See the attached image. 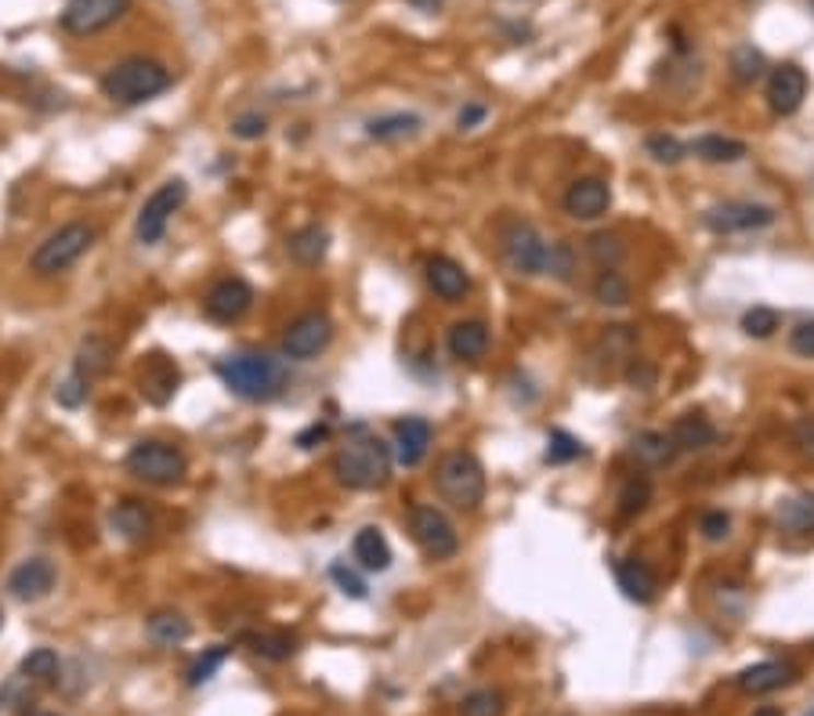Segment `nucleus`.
Returning <instances> with one entry per match:
<instances>
[{"instance_id": "nucleus-48", "label": "nucleus", "mask_w": 814, "mask_h": 716, "mask_svg": "<svg viewBox=\"0 0 814 716\" xmlns=\"http://www.w3.org/2000/svg\"><path fill=\"white\" fill-rule=\"evenodd\" d=\"M265 131H268V124H265V116H257V113H246L232 124V134L243 138V142H257V138H265Z\"/></svg>"}, {"instance_id": "nucleus-14", "label": "nucleus", "mask_w": 814, "mask_h": 716, "mask_svg": "<svg viewBox=\"0 0 814 716\" xmlns=\"http://www.w3.org/2000/svg\"><path fill=\"white\" fill-rule=\"evenodd\" d=\"M251 304H254V290L240 275L221 279V283L210 286V293L203 297V308L214 322H240L243 315L251 312Z\"/></svg>"}, {"instance_id": "nucleus-9", "label": "nucleus", "mask_w": 814, "mask_h": 716, "mask_svg": "<svg viewBox=\"0 0 814 716\" xmlns=\"http://www.w3.org/2000/svg\"><path fill=\"white\" fill-rule=\"evenodd\" d=\"M409 536L431 561H450L460 550L453 521L439 507H423V503L409 510Z\"/></svg>"}, {"instance_id": "nucleus-49", "label": "nucleus", "mask_w": 814, "mask_h": 716, "mask_svg": "<svg viewBox=\"0 0 814 716\" xmlns=\"http://www.w3.org/2000/svg\"><path fill=\"white\" fill-rule=\"evenodd\" d=\"M793 442H796V449L814 463V416H800L796 420V424H793Z\"/></svg>"}, {"instance_id": "nucleus-1", "label": "nucleus", "mask_w": 814, "mask_h": 716, "mask_svg": "<svg viewBox=\"0 0 814 716\" xmlns=\"http://www.w3.org/2000/svg\"><path fill=\"white\" fill-rule=\"evenodd\" d=\"M392 445L381 442L376 434L365 427H356L340 442V449L334 453V474L345 489L356 492H373L384 489L387 478H392Z\"/></svg>"}, {"instance_id": "nucleus-52", "label": "nucleus", "mask_w": 814, "mask_h": 716, "mask_svg": "<svg viewBox=\"0 0 814 716\" xmlns=\"http://www.w3.org/2000/svg\"><path fill=\"white\" fill-rule=\"evenodd\" d=\"M478 120H486V109H481V105H467V109H460V116H456L460 127H475Z\"/></svg>"}, {"instance_id": "nucleus-33", "label": "nucleus", "mask_w": 814, "mask_h": 716, "mask_svg": "<svg viewBox=\"0 0 814 716\" xmlns=\"http://www.w3.org/2000/svg\"><path fill=\"white\" fill-rule=\"evenodd\" d=\"M22 680H33V684H51L58 677V655L51 648H33L19 666Z\"/></svg>"}, {"instance_id": "nucleus-15", "label": "nucleus", "mask_w": 814, "mask_h": 716, "mask_svg": "<svg viewBox=\"0 0 814 716\" xmlns=\"http://www.w3.org/2000/svg\"><path fill=\"white\" fill-rule=\"evenodd\" d=\"M55 583H58V572H55V565L47 557H30V561H22V565L8 575V590H11V597L15 601H44L47 594L55 590Z\"/></svg>"}, {"instance_id": "nucleus-24", "label": "nucleus", "mask_w": 814, "mask_h": 716, "mask_svg": "<svg viewBox=\"0 0 814 716\" xmlns=\"http://www.w3.org/2000/svg\"><path fill=\"white\" fill-rule=\"evenodd\" d=\"M109 521H113L116 532L127 539V543H146V539L152 536V514H149V507L141 500L116 503Z\"/></svg>"}, {"instance_id": "nucleus-5", "label": "nucleus", "mask_w": 814, "mask_h": 716, "mask_svg": "<svg viewBox=\"0 0 814 716\" xmlns=\"http://www.w3.org/2000/svg\"><path fill=\"white\" fill-rule=\"evenodd\" d=\"M127 474H135L138 481H146V485H178L188 471V460L178 445L171 442H156V438H146L131 445V453H127Z\"/></svg>"}, {"instance_id": "nucleus-55", "label": "nucleus", "mask_w": 814, "mask_h": 716, "mask_svg": "<svg viewBox=\"0 0 814 716\" xmlns=\"http://www.w3.org/2000/svg\"><path fill=\"white\" fill-rule=\"evenodd\" d=\"M33 716H58V713H33Z\"/></svg>"}, {"instance_id": "nucleus-36", "label": "nucleus", "mask_w": 814, "mask_h": 716, "mask_svg": "<svg viewBox=\"0 0 814 716\" xmlns=\"http://www.w3.org/2000/svg\"><path fill=\"white\" fill-rule=\"evenodd\" d=\"M225 659H229V648L225 644H218V648H207L199 659L188 666V673H185V684L188 688H199V684H207L210 677L218 673L221 666H225Z\"/></svg>"}, {"instance_id": "nucleus-41", "label": "nucleus", "mask_w": 814, "mask_h": 716, "mask_svg": "<svg viewBox=\"0 0 814 716\" xmlns=\"http://www.w3.org/2000/svg\"><path fill=\"white\" fill-rule=\"evenodd\" d=\"M778 326H782V315H778L775 308H764V304H757V308H749L746 315H742V330L757 340H768Z\"/></svg>"}, {"instance_id": "nucleus-34", "label": "nucleus", "mask_w": 814, "mask_h": 716, "mask_svg": "<svg viewBox=\"0 0 814 716\" xmlns=\"http://www.w3.org/2000/svg\"><path fill=\"white\" fill-rule=\"evenodd\" d=\"M594 297L601 304H608V308H623V304L630 301V283L616 272V268H605V272L594 279Z\"/></svg>"}, {"instance_id": "nucleus-32", "label": "nucleus", "mask_w": 814, "mask_h": 716, "mask_svg": "<svg viewBox=\"0 0 814 716\" xmlns=\"http://www.w3.org/2000/svg\"><path fill=\"white\" fill-rule=\"evenodd\" d=\"M691 152L706 163H739L746 156V142H735V138H724V134H702L691 142Z\"/></svg>"}, {"instance_id": "nucleus-26", "label": "nucleus", "mask_w": 814, "mask_h": 716, "mask_svg": "<svg viewBox=\"0 0 814 716\" xmlns=\"http://www.w3.org/2000/svg\"><path fill=\"white\" fill-rule=\"evenodd\" d=\"M351 550H356V561L365 572H387V568H392V547H387L381 528H373V525L359 528Z\"/></svg>"}, {"instance_id": "nucleus-17", "label": "nucleus", "mask_w": 814, "mask_h": 716, "mask_svg": "<svg viewBox=\"0 0 814 716\" xmlns=\"http://www.w3.org/2000/svg\"><path fill=\"white\" fill-rule=\"evenodd\" d=\"M561 207H565V214L575 218V221H597L601 214H608L612 189L601 178H580V181L569 185Z\"/></svg>"}, {"instance_id": "nucleus-45", "label": "nucleus", "mask_w": 814, "mask_h": 716, "mask_svg": "<svg viewBox=\"0 0 814 716\" xmlns=\"http://www.w3.org/2000/svg\"><path fill=\"white\" fill-rule=\"evenodd\" d=\"M644 145H648V152H652V160L666 163V167H674V163H681L684 156H688V145H681L674 134H652Z\"/></svg>"}, {"instance_id": "nucleus-20", "label": "nucleus", "mask_w": 814, "mask_h": 716, "mask_svg": "<svg viewBox=\"0 0 814 716\" xmlns=\"http://www.w3.org/2000/svg\"><path fill=\"white\" fill-rule=\"evenodd\" d=\"M445 344H450V355L453 359H460V362H478L489 351V326L478 322V319L453 322L450 326V337H445Z\"/></svg>"}, {"instance_id": "nucleus-27", "label": "nucleus", "mask_w": 814, "mask_h": 716, "mask_svg": "<svg viewBox=\"0 0 814 716\" xmlns=\"http://www.w3.org/2000/svg\"><path fill=\"white\" fill-rule=\"evenodd\" d=\"M775 521L789 536H814V496H789L778 503Z\"/></svg>"}, {"instance_id": "nucleus-25", "label": "nucleus", "mask_w": 814, "mask_h": 716, "mask_svg": "<svg viewBox=\"0 0 814 716\" xmlns=\"http://www.w3.org/2000/svg\"><path fill=\"white\" fill-rule=\"evenodd\" d=\"M73 369H77L84 380H98V377H105V373L113 369V344H109V340H105L102 333L84 337V340H80V348H77Z\"/></svg>"}, {"instance_id": "nucleus-22", "label": "nucleus", "mask_w": 814, "mask_h": 716, "mask_svg": "<svg viewBox=\"0 0 814 716\" xmlns=\"http://www.w3.org/2000/svg\"><path fill=\"white\" fill-rule=\"evenodd\" d=\"M670 442H674L677 453H699L710 449L717 442V427L706 420L702 413H684L674 427H670Z\"/></svg>"}, {"instance_id": "nucleus-10", "label": "nucleus", "mask_w": 814, "mask_h": 716, "mask_svg": "<svg viewBox=\"0 0 814 716\" xmlns=\"http://www.w3.org/2000/svg\"><path fill=\"white\" fill-rule=\"evenodd\" d=\"M329 340H334V322H329V315L326 312H304L287 326V333H282V355L309 362L318 355V351L329 348Z\"/></svg>"}, {"instance_id": "nucleus-43", "label": "nucleus", "mask_w": 814, "mask_h": 716, "mask_svg": "<svg viewBox=\"0 0 814 716\" xmlns=\"http://www.w3.org/2000/svg\"><path fill=\"white\" fill-rule=\"evenodd\" d=\"M547 275H554L558 283H572L575 275V250L565 239L550 243V261H547Z\"/></svg>"}, {"instance_id": "nucleus-13", "label": "nucleus", "mask_w": 814, "mask_h": 716, "mask_svg": "<svg viewBox=\"0 0 814 716\" xmlns=\"http://www.w3.org/2000/svg\"><path fill=\"white\" fill-rule=\"evenodd\" d=\"M702 225L717 232V236H731V232H757V228H768L775 225V210L771 207H760V203H721V207H710L702 214Z\"/></svg>"}, {"instance_id": "nucleus-7", "label": "nucleus", "mask_w": 814, "mask_h": 716, "mask_svg": "<svg viewBox=\"0 0 814 716\" xmlns=\"http://www.w3.org/2000/svg\"><path fill=\"white\" fill-rule=\"evenodd\" d=\"M185 199H188V185L182 178L163 181L160 189L152 192L146 203H141V210H138V221H135L138 243H146V246L160 243L163 232H167V225H171V218L185 207Z\"/></svg>"}, {"instance_id": "nucleus-6", "label": "nucleus", "mask_w": 814, "mask_h": 716, "mask_svg": "<svg viewBox=\"0 0 814 716\" xmlns=\"http://www.w3.org/2000/svg\"><path fill=\"white\" fill-rule=\"evenodd\" d=\"M94 246V228L84 221H69L58 232H51L30 257V268L37 275H62L66 268H73L80 257Z\"/></svg>"}, {"instance_id": "nucleus-51", "label": "nucleus", "mask_w": 814, "mask_h": 716, "mask_svg": "<svg viewBox=\"0 0 814 716\" xmlns=\"http://www.w3.org/2000/svg\"><path fill=\"white\" fill-rule=\"evenodd\" d=\"M326 438H329V427L326 424H312L309 431L298 434V449H315V445L326 442Z\"/></svg>"}, {"instance_id": "nucleus-56", "label": "nucleus", "mask_w": 814, "mask_h": 716, "mask_svg": "<svg viewBox=\"0 0 814 716\" xmlns=\"http://www.w3.org/2000/svg\"><path fill=\"white\" fill-rule=\"evenodd\" d=\"M811 716H814V713H811Z\"/></svg>"}, {"instance_id": "nucleus-29", "label": "nucleus", "mask_w": 814, "mask_h": 716, "mask_svg": "<svg viewBox=\"0 0 814 716\" xmlns=\"http://www.w3.org/2000/svg\"><path fill=\"white\" fill-rule=\"evenodd\" d=\"M630 456L641 467H666L677 456V449H674V442H670V434L644 431V434H637V438L630 442Z\"/></svg>"}, {"instance_id": "nucleus-53", "label": "nucleus", "mask_w": 814, "mask_h": 716, "mask_svg": "<svg viewBox=\"0 0 814 716\" xmlns=\"http://www.w3.org/2000/svg\"><path fill=\"white\" fill-rule=\"evenodd\" d=\"M412 4H420L423 11H439V8H442V0H412Z\"/></svg>"}, {"instance_id": "nucleus-42", "label": "nucleus", "mask_w": 814, "mask_h": 716, "mask_svg": "<svg viewBox=\"0 0 814 716\" xmlns=\"http://www.w3.org/2000/svg\"><path fill=\"white\" fill-rule=\"evenodd\" d=\"M254 652L261 655V659L287 662L290 655L298 652V644H293L290 633H261V637H254Z\"/></svg>"}, {"instance_id": "nucleus-37", "label": "nucleus", "mask_w": 814, "mask_h": 716, "mask_svg": "<svg viewBox=\"0 0 814 716\" xmlns=\"http://www.w3.org/2000/svg\"><path fill=\"white\" fill-rule=\"evenodd\" d=\"M586 250L601 268H616L623 257H627V246H623L619 236H612V232H597V236H590Z\"/></svg>"}, {"instance_id": "nucleus-16", "label": "nucleus", "mask_w": 814, "mask_h": 716, "mask_svg": "<svg viewBox=\"0 0 814 716\" xmlns=\"http://www.w3.org/2000/svg\"><path fill=\"white\" fill-rule=\"evenodd\" d=\"M431 449V424L423 416H403L392 427V460L398 467H417Z\"/></svg>"}, {"instance_id": "nucleus-50", "label": "nucleus", "mask_w": 814, "mask_h": 716, "mask_svg": "<svg viewBox=\"0 0 814 716\" xmlns=\"http://www.w3.org/2000/svg\"><path fill=\"white\" fill-rule=\"evenodd\" d=\"M789 348L796 351V355L814 359V322H800L793 333H789Z\"/></svg>"}, {"instance_id": "nucleus-40", "label": "nucleus", "mask_w": 814, "mask_h": 716, "mask_svg": "<svg viewBox=\"0 0 814 716\" xmlns=\"http://www.w3.org/2000/svg\"><path fill=\"white\" fill-rule=\"evenodd\" d=\"M580 456H583V442L580 438H572L569 431H550L543 460H547V463H569V460H580Z\"/></svg>"}, {"instance_id": "nucleus-28", "label": "nucleus", "mask_w": 814, "mask_h": 716, "mask_svg": "<svg viewBox=\"0 0 814 716\" xmlns=\"http://www.w3.org/2000/svg\"><path fill=\"white\" fill-rule=\"evenodd\" d=\"M326 250H329V232L318 228V225H309V228L293 232V236L287 239V254L298 265H304V268H315L326 257Z\"/></svg>"}, {"instance_id": "nucleus-31", "label": "nucleus", "mask_w": 814, "mask_h": 716, "mask_svg": "<svg viewBox=\"0 0 814 716\" xmlns=\"http://www.w3.org/2000/svg\"><path fill=\"white\" fill-rule=\"evenodd\" d=\"M146 633H149L152 644H160V648H178V644L188 641L193 626H188V619L178 612H156L146 622Z\"/></svg>"}, {"instance_id": "nucleus-18", "label": "nucleus", "mask_w": 814, "mask_h": 716, "mask_svg": "<svg viewBox=\"0 0 814 716\" xmlns=\"http://www.w3.org/2000/svg\"><path fill=\"white\" fill-rule=\"evenodd\" d=\"M807 98V73L800 66H778L768 77V105L778 116H793Z\"/></svg>"}, {"instance_id": "nucleus-11", "label": "nucleus", "mask_w": 814, "mask_h": 716, "mask_svg": "<svg viewBox=\"0 0 814 716\" xmlns=\"http://www.w3.org/2000/svg\"><path fill=\"white\" fill-rule=\"evenodd\" d=\"M131 8V0H69L62 11V30L77 37H91L98 30H109Z\"/></svg>"}, {"instance_id": "nucleus-2", "label": "nucleus", "mask_w": 814, "mask_h": 716, "mask_svg": "<svg viewBox=\"0 0 814 716\" xmlns=\"http://www.w3.org/2000/svg\"><path fill=\"white\" fill-rule=\"evenodd\" d=\"M214 373L232 395L246 398V402H268V398L282 395V387H287V366L271 355H257V351L221 359Z\"/></svg>"}, {"instance_id": "nucleus-38", "label": "nucleus", "mask_w": 814, "mask_h": 716, "mask_svg": "<svg viewBox=\"0 0 814 716\" xmlns=\"http://www.w3.org/2000/svg\"><path fill=\"white\" fill-rule=\"evenodd\" d=\"M764 55L757 48H749V44H742V48L731 51V73H735L739 84H753L760 73H764Z\"/></svg>"}, {"instance_id": "nucleus-3", "label": "nucleus", "mask_w": 814, "mask_h": 716, "mask_svg": "<svg viewBox=\"0 0 814 716\" xmlns=\"http://www.w3.org/2000/svg\"><path fill=\"white\" fill-rule=\"evenodd\" d=\"M171 87V69L152 58H124L102 77V95L116 105H141Z\"/></svg>"}, {"instance_id": "nucleus-12", "label": "nucleus", "mask_w": 814, "mask_h": 716, "mask_svg": "<svg viewBox=\"0 0 814 716\" xmlns=\"http://www.w3.org/2000/svg\"><path fill=\"white\" fill-rule=\"evenodd\" d=\"M178 387H182L178 362H174L171 355H163V351L146 355V362L138 366V391L149 406L163 409L174 395H178Z\"/></svg>"}, {"instance_id": "nucleus-23", "label": "nucleus", "mask_w": 814, "mask_h": 716, "mask_svg": "<svg viewBox=\"0 0 814 716\" xmlns=\"http://www.w3.org/2000/svg\"><path fill=\"white\" fill-rule=\"evenodd\" d=\"M616 583H619V590L637 605H652L655 601L659 583H655V575H652V568L644 565V561H633V557L630 561H616Z\"/></svg>"}, {"instance_id": "nucleus-19", "label": "nucleus", "mask_w": 814, "mask_h": 716, "mask_svg": "<svg viewBox=\"0 0 814 716\" xmlns=\"http://www.w3.org/2000/svg\"><path fill=\"white\" fill-rule=\"evenodd\" d=\"M423 275H428V286L439 293L445 304L464 301L470 290V275L464 272V265L453 261V257H431V261L423 265Z\"/></svg>"}, {"instance_id": "nucleus-39", "label": "nucleus", "mask_w": 814, "mask_h": 716, "mask_svg": "<svg viewBox=\"0 0 814 716\" xmlns=\"http://www.w3.org/2000/svg\"><path fill=\"white\" fill-rule=\"evenodd\" d=\"M648 500H652V481L633 474L619 492V514L623 518H633V514H641L648 507Z\"/></svg>"}, {"instance_id": "nucleus-4", "label": "nucleus", "mask_w": 814, "mask_h": 716, "mask_svg": "<svg viewBox=\"0 0 814 716\" xmlns=\"http://www.w3.org/2000/svg\"><path fill=\"white\" fill-rule=\"evenodd\" d=\"M434 485H439V496L450 503L453 510H475L481 500H486V471L470 453L456 449L445 453L439 471H434Z\"/></svg>"}, {"instance_id": "nucleus-46", "label": "nucleus", "mask_w": 814, "mask_h": 716, "mask_svg": "<svg viewBox=\"0 0 814 716\" xmlns=\"http://www.w3.org/2000/svg\"><path fill=\"white\" fill-rule=\"evenodd\" d=\"M329 579H334V583L340 586V594L356 597V601H362V597H365V583H362L359 575L345 565V561H337V565H329Z\"/></svg>"}, {"instance_id": "nucleus-47", "label": "nucleus", "mask_w": 814, "mask_h": 716, "mask_svg": "<svg viewBox=\"0 0 814 716\" xmlns=\"http://www.w3.org/2000/svg\"><path fill=\"white\" fill-rule=\"evenodd\" d=\"M728 528H731V518L724 510L702 514V521H699V532H702L706 543H721V539H728Z\"/></svg>"}, {"instance_id": "nucleus-21", "label": "nucleus", "mask_w": 814, "mask_h": 716, "mask_svg": "<svg viewBox=\"0 0 814 716\" xmlns=\"http://www.w3.org/2000/svg\"><path fill=\"white\" fill-rule=\"evenodd\" d=\"M796 669L789 662H757V666H746L739 673V688L746 691V695H768V691H778L786 684H793Z\"/></svg>"}, {"instance_id": "nucleus-8", "label": "nucleus", "mask_w": 814, "mask_h": 716, "mask_svg": "<svg viewBox=\"0 0 814 716\" xmlns=\"http://www.w3.org/2000/svg\"><path fill=\"white\" fill-rule=\"evenodd\" d=\"M503 261L514 268L518 275H547L550 261V243L539 236L528 221H511L503 228Z\"/></svg>"}, {"instance_id": "nucleus-35", "label": "nucleus", "mask_w": 814, "mask_h": 716, "mask_svg": "<svg viewBox=\"0 0 814 716\" xmlns=\"http://www.w3.org/2000/svg\"><path fill=\"white\" fill-rule=\"evenodd\" d=\"M503 713H507V702L500 691H492V688L470 691V695L460 702V716H503Z\"/></svg>"}, {"instance_id": "nucleus-54", "label": "nucleus", "mask_w": 814, "mask_h": 716, "mask_svg": "<svg viewBox=\"0 0 814 716\" xmlns=\"http://www.w3.org/2000/svg\"><path fill=\"white\" fill-rule=\"evenodd\" d=\"M753 716H782V709H778V706H760Z\"/></svg>"}, {"instance_id": "nucleus-30", "label": "nucleus", "mask_w": 814, "mask_h": 716, "mask_svg": "<svg viewBox=\"0 0 814 716\" xmlns=\"http://www.w3.org/2000/svg\"><path fill=\"white\" fill-rule=\"evenodd\" d=\"M423 127L420 116L412 113H392V116H376V120L365 124V134L373 142H403V138H412Z\"/></svg>"}, {"instance_id": "nucleus-44", "label": "nucleus", "mask_w": 814, "mask_h": 716, "mask_svg": "<svg viewBox=\"0 0 814 716\" xmlns=\"http://www.w3.org/2000/svg\"><path fill=\"white\" fill-rule=\"evenodd\" d=\"M88 395H91V380H84L80 377L77 369H69V377L55 387V398H58V406H66V409H80L88 402Z\"/></svg>"}]
</instances>
